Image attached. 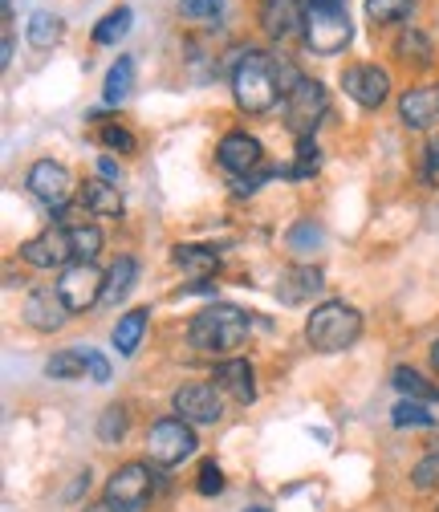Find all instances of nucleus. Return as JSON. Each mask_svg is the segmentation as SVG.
<instances>
[{"mask_svg":"<svg viewBox=\"0 0 439 512\" xmlns=\"http://www.w3.org/2000/svg\"><path fill=\"white\" fill-rule=\"evenodd\" d=\"M248 334H253V317H248L240 305H208L192 317L187 326V342H192L200 354H212V358H232Z\"/></svg>","mask_w":439,"mask_h":512,"instance_id":"obj_1","label":"nucleus"},{"mask_svg":"<svg viewBox=\"0 0 439 512\" xmlns=\"http://www.w3.org/2000/svg\"><path fill=\"white\" fill-rule=\"evenodd\" d=\"M232 94L244 114H265L285 102L277 82V57H269L265 49H240L232 66Z\"/></svg>","mask_w":439,"mask_h":512,"instance_id":"obj_2","label":"nucleus"},{"mask_svg":"<svg viewBox=\"0 0 439 512\" xmlns=\"http://www.w3.org/2000/svg\"><path fill=\"white\" fill-rule=\"evenodd\" d=\"M362 334V313L346 301H322L305 317V342L318 354H342Z\"/></svg>","mask_w":439,"mask_h":512,"instance_id":"obj_3","label":"nucleus"},{"mask_svg":"<svg viewBox=\"0 0 439 512\" xmlns=\"http://www.w3.org/2000/svg\"><path fill=\"white\" fill-rule=\"evenodd\" d=\"M281 110H285V126L297 139H313V131H318L322 118L330 114V94H326V86L318 78H301L285 94Z\"/></svg>","mask_w":439,"mask_h":512,"instance_id":"obj_4","label":"nucleus"},{"mask_svg":"<svg viewBox=\"0 0 439 512\" xmlns=\"http://www.w3.org/2000/svg\"><path fill=\"white\" fill-rule=\"evenodd\" d=\"M196 447H200L196 427L187 423V419H179V415L155 419L151 431H147V456H151V464H159V468L183 464L187 456H196Z\"/></svg>","mask_w":439,"mask_h":512,"instance_id":"obj_5","label":"nucleus"},{"mask_svg":"<svg viewBox=\"0 0 439 512\" xmlns=\"http://www.w3.org/2000/svg\"><path fill=\"white\" fill-rule=\"evenodd\" d=\"M354 37V25H350V13L346 9H318L309 5V17H305V29H301V41L309 53L318 57H338Z\"/></svg>","mask_w":439,"mask_h":512,"instance_id":"obj_6","label":"nucleus"},{"mask_svg":"<svg viewBox=\"0 0 439 512\" xmlns=\"http://www.w3.org/2000/svg\"><path fill=\"white\" fill-rule=\"evenodd\" d=\"M151 492H155V472L151 464L135 460V464H122L114 468V476L106 480V504L114 512H143L151 504Z\"/></svg>","mask_w":439,"mask_h":512,"instance_id":"obj_7","label":"nucleus"},{"mask_svg":"<svg viewBox=\"0 0 439 512\" xmlns=\"http://www.w3.org/2000/svg\"><path fill=\"white\" fill-rule=\"evenodd\" d=\"M25 187L37 204H45L49 212H61L74 200V175L66 163H53V159H37L25 175Z\"/></svg>","mask_w":439,"mask_h":512,"instance_id":"obj_8","label":"nucleus"},{"mask_svg":"<svg viewBox=\"0 0 439 512\" xmlns=\"http://www.w3.org/2000/svg\"><path fill=\"white\" fill-rule=\"evenodd\" d=\"M171 407L192 427H216L224 419V391L212 387V382H183L171 395Z\"/></svg>","mask_w":439,"mask_h":512,"instance_id":"obj_9","label":"nucleus"},{"mask_svg":"<svg viewBox=\"0 0 439 512\" xmlns=\"http://www.w3.org/2000/svg\"><path fill=\"white\" fill-rule=\"evenodd\" d=\"M17 252H21V261H25L29 269H41V273H49V269H70V265H74L70 228H45V232L29 236Z\"/></svg>","mask_w":439,"mask_h":512,"instance_id":"obj_10","label":"nucleus"},{"mask_svg":"<svg viewBox=\"0 0 439 512\" xmlns=\"http://www.w3.org/2000/svg\"><path fill=\"white\" fill-rule=\"evenodd\" d=\"M57 293H61V301L70 305V313H86L90 305L102 301V293H106V277L98 273L94 261H74L70 269H61Z\"/></svg>","mask_w":439,"mask_h":512,"instance_id":"obj_11","label":"nucleus"},{"mask_svg":"<svg viewBox=\"0 0 439 512\" xmlns=\"http://www.w3.org/2000/svg\"><path fill=\"white\" fill-rule=\"evenodd\" d=\"M21 317H25V326H29V330H37V334H53V330H61V326L70 322V305L61 301L57 285H37V289H29V297H25Z\"/></svg>","mask_w":439,"mask_h":512,"instance_id":"obj_12","label":"nucleus"},{"mask_svg":"<svg viewBox=\"0 0 439 512\" xmlns=\"http://www.w3.org/2000/svg\"><path fill=\"white\" fill-rule=\"evenodd\" d=\"M342 90L362 106V110H379L391 98V74L383 66H346L342 70Z\"/></svg>","mask_w":439,"mask_h":512,"instance_id":"obj_13","label":"nucleus"},{"mask_svg":"<svg viewBox=\"0 0 439 512\" xmlns=\"http://www.w3.org/2000/svg\"><path fill=\"white\" fill-rule=\"evenodd\" d=\"M216 159H220V167H224L228 175H236V179L265 171V167H261V163H265V147H261V139H253L248 131H228V135L220 139V147H216Z\"/></svg>","mask_w":439,"mask_h":512,"instance_id":"obj_14","label":"nucleus"},{"mask_svg":"<svg viewBox=\"0 0 439 512\" xmlns=\"http://www.w3.org/2000/svg\"><path fill=\"white\" fill-rule=\"evenodd\" d=\"M305 17H309L305 0H261V9H257V21L273 41L297 37L305 29Z\"/></svg>","mask_w":439,"mask_h":512,"instance_id":"obj_15","label":"nucleus"},{"mask_svg":"<svg viewBox=\"0 0 439 512\" xmlns=\"http://www.w3.org/2000/svg\"><path fill=\"white\" fill-rule=\"evenodd\" d=\"M399 118L407 131H431L439 126V82L435 86H411L399 98Z\"/></svg>","mask_w":439,"mask_h":512,"instance_id":"obj_16","label":"nucleus"},{"mask_svg":"<svg viewBox=\"0 0 439 512\" xmlns=\"http://www.w3.org/2000/svg\"><path fill=\"white\" fill-rule=\"evenodd\" d=\"M216 387L228 391L236 403H257V370L248 358H224L216 366Z\"/></svg>","mask_w":439,"mask_h":512,"instance_id":"obj_17","label":"nucleus"},{"mask_svg":"<svg viewBox=\"0 0 439 512\" xmlns=\"http://www.w3.org/2000/svg\"><path fill=\"white\" fill-rule=\"evenodd\" d=\"M326 285H322V269H313V265H293L281 273V285H277V297L281 305H301L309 297H318Z\"/></svg>","mask_w":439,"mask_h":512,"instance_id":"obj_18","label":"nucleus"},{"mask_svg":"<svg viewBox=\"0 0 439 512\" xmlns=\"http://www.w3.org/2000/svg\"><path fill=\"white\" fill-rule=\"evenodd\" d=\"M82 204L102 220H118L122 216V191L110 179H86L82 183Z\"/></svg>","mask_w":439,"mask_h":512,"instance_id":"obj_19","label":"nucleus"},{"mask_svg":"<svg viewBox=\"0 0 439 512\" xmlns=\"http://www.w3.org/2000/svg\"><path fill=\"white\" fill-rule=\"evenodd\" d=\"M147 317H151V309H127L114 322V334H110V342H114V350L122 354V358H131L135 350H139V342H143V334H147Z\"/></svg>","mask_w":439,"mask_h":512,"instance_id":"obj_20","label":"nucleus"},{"mask_svg":"<svg viewBox=\"0 0 439 512\" xmlns=\"http://www.w3.org/2000/svg\"><path fill=\"white\" fill-rule=\"evenodd\" d=\"M391 387H395L403 399H415V403H439V382H431V378L419 374L415 366H395V370H391Z\"/></svg>","mask_w":439,"mask_h":512,"instance_id":"obj_21","label":"nucleus"},{"mask_svg":"<svg viewBox=\"0 0 439 512\" xmlns=\"http://www.w3.org/2000/svg\"><path fill=\"white\" fill-rule=\"evenodd\" d=\"M395 57L403 61V66H431L435 61V45H431V37L423 33V29H415V25H403V33L395 37Z\"/></svg>","mask_w":439,"mask_h":512,"instance_id":"obj_22","label":"nucleus"},{"mask_svg":"<svg viewBox=\"0 0 439 512\" xmlns=\"http://www.w3.org/2000/svg\"><path fill=\"white\" fill-rule=\"evenodd\" d=\"M131 90H135V57H127L122 53L114 66L106 70V82H102V102L106 106H122L131 98Z\"/></svg>","mask_w":439,"mask_h":512,"instance_id":"obj_23","label":"nucleus"},{"mask_svg":"<svg viewBox=\"0 0 439 512\" xmlns=\"http://www.w3.org/2000/svg\"><path fill=\"white\" fill-rule=\"evenodd\" d=\"M171 261H175L187 277H196V281H208V277H216V269H220V256H216L212 248H204V244H179Z\"/></svg>","mask_w":439,"mask_h":512,"instance_id":"obj_24","label":"nucleus"},{"mask_svg":"<svg viewBox=\"0 0 439 512\" xmlns=\"http://www.w3.org/2000/svg\"><path fill=\"white\" fill-rule=\"evenodd\" d=\"M135 281H139V265H135V256H118L114 261V269L106 273V293H102V305H122L131 297V289H135Z\"/></svg>","mask_w":439,"mask_h":512,"instance_id":"obj_25","label":"nucleus"},{"mask_svg":"<svg viewBox=\"0 0 439 512\" xmlns=\"http://www.w3.org/2000/svg\"><path fill=\"white\" fill-rule=\"evenodd\" d=\"M45 374H49V378H57V382H74V378H86V358H82V346L57 350V354L45 362Z\"/></svg>","mask_w":439,"mask_h":512,"instance_id":"obj_26","label":"nucleus"},{"mask_svg":"<svg viewBox=\"0 0 439 512\" xmlns=\"http://www.w3.org/2000/svg\"><path fill=\"white\" fill-rule=\"evenodd\" d=\"M285 240H289V248H293L297 256H313V252L326 244V228H322L318 220H297Z\"/></svg>","mask_w":439,"mask_h":512,"instance_id":"obj_27","label":"nucleus"},{"mask_svg":"<svg viewBox=\"0 0 439 512\" xmlns=\"http://www.w3.org/2000/svg\"><path fill=\"white\" fill-rule=\"evenodd\" d=\"M131 21H135V13L122 5V9H114V13H106L102 21H98V29H94V45H118L122 37L131 33Z\"/></svg>","mask_w":439,"mask_h":512,"instance_id":"obj_28","label":"nucleus"},{"mask_svg":"<svg viewBox=\"0 0 439 512\" xmlns=\"http://www.w3.org/2000/svg\"><path fill=\"white\" fill-rule=\"evenodd\" d=\"M25 37L33 49H53L61 41V21L53 13H33L29 25H25Z\"/></svg>","mask_w":439,"mask_h":512,"instance_id":"obj_29","label":"nucleus"},{"mask_svg":"<svg viewBox=\"0 0 439 512\" xmlns=\"http://www.w3.org/2000/svg\"><path fill=\"white\" fill-rule=\"evenodd\" d=\"M415 13V0H366V17L374 25H399Z\"/></svg>","mask_w":439,"mask_h":512,"instance_id":"obj_30","label":"nucleus"},{"mask_svg":"<svg viewBox=\"0 0 439 512\" xmlns=\"http://www.w3.org/2000/svg\"><path fill=\"white\" fill-rule=\"evenodd\" d=\"M70 244H74V261H94V256L102 252V228L70 224Z\"/></svg>","mask_w":439,"mask_h":512,"instance_id":"obj_31","label":"nucleus"},{"mask_svg":"<svg viewBox=\"0 0 439 512\" xmlns=\"http://www.w3.org/2000/svg\"><path fill=\"white\" fill-rule=\"evenodd\" d=\"M391 423H395V427H435V415L427 411V403L399 399L395 411H391Z\"/></svg>","mask_w":439,"mask_h":512,"instance_id":"obj_32","label":"nucleus"},{"mask_svg":"<svg viewBox=\"0 0 439 512\" xmlns=\"http://www.w3.org/2000/svg\"><path fill=\"white\" fill-rule=\"evenodd\" d=\"M318 167H322V151H318V143H313V139H297V159H293L289 175H293V179H309Z\"/></svg>","mask_w":439,"mask_h":512,"instance_id":"obj_33","label":"nucleus"},{"mask_svg":"<svg viewBox=\"0 0 439 512\" xmlns=\"http://www.w3.org/2000/svg\"><path fill=\"white\" fill-rule=\"evenodd\" d=\"M122 435H127V411H122V407H106L102 419H98V439L102 443H118Z\"/></svg>","mask_w":439,"mask_h":512,"instance_id":"obj_34","label":"nucleus"},{"mask_svg":"<svg viewBox=\"0 0 439 512\" xmlns=\"http://www.w3.org/2000/svg\"><path fill=\"white\" fill-rule=\"evenodd\" d=\"M411 484L419 488V492H427V488H439V452H427L415 468H411Z\"/></svg>","mask_w":439,"mask_h":512,"instance_id":"obj_35","label":"nucleus"},{"mask_svg":"<svg viewBox=\"0 0 439 512\" xmlns=\"http://www.w3.org/2000/svg\"><path fill=\"white\" fill-rule=\"evenodd\" d=\"M102 147L106 151H122V155H135V135L127 131V126H102Z\"/></svg>","mask_w":439,"mask_h":512,"instance_id":"obj_36","label":"nucleus"},{"mask_svg":"<svg viewBox=\"0 0 439 512\" xmlns=\"http://www.w3.org/2000/svg\"><path fill=\"white\" fill-rule=\"evenodd\" d=\"M82 358H86V378L98 382V387H106L110 382V358L102 350H90V346H82Z\"/></svg>","mask_w":439,"mask_h":512,"instance_id":"obj_37","label":"nucleus"},{"mask_svg":"<svg viewBox=\"0 0 439 512\" xmlns=\"http://www.w3.org/2000/svg\"><path fill=\"white\" fill-rule=\"evenodd\" d=\"M196 492H200V496H220V492H224V472H220V464H212V460L200 464Z\"/></svg>","mask_w":439,"mask_h":512,"instance_id":"obj_38","label":"nucleus"},{"mask_svg":"<svg viewBox=\"0 0 439 512\" xmlns=\"http://www.w3.org/2000/svg\"><path fill=\"white\" fill-rule=\"evenodd\" d=\"M224 0H179V13L192 17V21H204V17H216Z\"/></svg>","mask_w":439,"mask_h":512,"instance_id":"obj_39","label":"nucleus"},{"mask_svg":"<svg viewBox=\"0 0 439 512\" xmlns=\"http://www.w3.org/2000/svg\"><path fill=\"white\" fill-rule=\"evenodd\" d=\"M98 171H102V179H110V183H118V179H122L118 163H110V159H102V163H98Z\"/></svg>","mask_w":439,"mask_h":512,"instance_id":"obj_40","label":"nucleus"},{"mask_svg":"<svg viewBox=\"0 0 439 512\" xmlns=\"http://www.w3.org/2000/svg\"><path fill=\"white\" fill-rule=\"evenodd\" d=\"M0 53H5V57H0V61H5V66H9L13 53H17V41H13V33H9V29H5V49H0Z\"/></svg>","mask_w":439,"mask_h":512,"instance_id":"obj_41","label":"nucleus"},{"mask_svg":"<svg viewBox=\"0 0 439 512\" xmlns=\"http://www.w3.org/2000/svg\"><path fill=\"white\" fill-rule=\"evenodd\" d=\"M427 155H431V159H427V167H431V175H435V171H439V139L431 143V151H427Z\"/></svg>","mask_w":439,"mask_h":512,"instance_id":"obj_42","label":"nucleus"},{"mask_svg":"<svg viewBox=\"0 0 439 512\" xmlns=\"http://www.w3.org/2000/svg\"><path fill=\"white\" fill-rule=\"evenodd\" d=\"M309 5H318V9H346V0H309Z\"/></svg>","mask_w":439,"mask_h":512,"instance_id":"obj_43","label":"nucleus"},{"mask_svg":"<svg viewBox=\"0 0 439 512\" xmlns=\"http://www.w3.org/2000/svg\"><path fill=\"white\" fill-rule=\"evenodd\" d=\"M431 366H435V374H439V338L431 342Z\"/></svg>","mask_w":439,"mask_h":512,"instance_id":"obj_44","label":"nucleus"},{"mask_svg":"<svg viewBox=\"0 0 439 512\" xmlns=\"http://www.w3.org/2000/svg\"><path fill=\"white\" fill-rule=\"evenodd\" d=\"M86 512H114V508H110V504H106V500H102V504H98V508H86Z\"/></svg>","mask_w":439,"mask_h":512,"instance_id":"obj_45","label":"nucleus"},{"mask_svg":"<svg viewBox=\"0 0 439 512\" xmlns=\"http://www.w3.org/2000/svg\"><path fill=\"white\" fill-rule=\"evenodd\" d=\"M431 431H435V443H431V447H435V452H439V427H431Z\"/></svg>","mask_w":439,"mask_h":512,"instance_id":"obj_46","label":"nucleus"},{"mask_svg":"<svg viewBox=\"0 0 439 512\" xmlns=\"http://www.w3.org/2000/svg\"><path fill=\"white\" fill-rule=\"evenodd\" d=\"M248 512H269V508H248Z\"/></svg>","mask_w":439,"mask_h":512,"instance_id":"obj_47","label":"nucleus"},{"mask_svg":"<svg viewBox=\"0 0 439 512\" xmlns=\"http://www.w3.org/2000/svg\"><path fill=\"white\" fill-rule=\"evenodd\" d=\"M435 512H439V508H435Z\"/></svg>","mask_w":439,"mask_h":512,"instance_id":"obj_48","label":"nucleus"}]
</instances>
